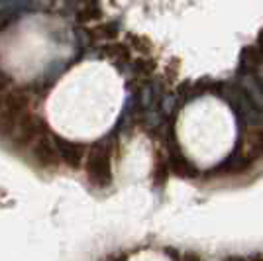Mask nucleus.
<instances>
[{"mask_svg": "<svg viewBox=\"0 0 263 261\" xmlns=\"http://www.w3.org/2000/svg\"><path fill=\"white\" fill-rule=\"evenodd\" d=\"M85 173L92 187L108 189L112 183V150L108 143H97L88 147Z\"/></svg>", "mask_w": 263, "mask_h": 261, "instance_id": "obj_1", "label": "nucleus"}, {"mask_svg": "<svg viewBox=\"0 0 263 261\" xmlns=\"http://www.w3.org/2000/svg\"><path fill=\"white\" fill-rule=\"evenodd\" d=\"M45 134H49V130H47V124L44 122V118L30 110L16 124L14 136L10 138L12 147L18 150V152H30L33 145L44 138Z\"/></svg>", "mask_w": 263, "mask_h": 261, "instance_id": "obj_2", "label": "nucleus"}, {"mask_svg": "<svg viewBox=\"0 0 263 261\" xmlns=\"http://www.w3.org/2000/svg\"><path fill=\"white\" fill-rule=\"evenodd\" d=\"M30 153H32L33 157V163L37 165L40 169H44V171H55L61 165L59 152H57V143L47 134L33 145L32 150H30Z\"/></svg>", "mask_w": 263, "mask_h": 261, "instance_id": "obj_3", "label": "nucleus"}, {"mask_svg": "<svg viewBox=\"0 0 263 261\" xmlns=\"http://www.w3.org/2000/svg\"><path fill=\"white\" fill-rule=\"evenodd\" d=\"M57 152L59 159L71 171H79L81 167H85L87 161L88 147L79 142H69V140H57Z\"/></svg>", "mask_w": 263, "mask_h": 261, "instance_id": "obj_4", "label": "nucleus"}, {"mask_svg": "<svg viewBox=\"0 0 263 261\" xmlns=\"http://www.w3.org/2000/svg\"><path fill=\"white\" fill-rule=\"evenodd\" d=\"M167 157H169L171 173H175L177 177H181V179H195V177H198V169L186 159L179 147H173Z\"/></svg>", "mask_w": 263, "mask_h": 261, "instance_id": "obj_5", "label": "nucleus"}, {"mask_svg": "<svg viewBox=\"0 0 263 261\" xmlns=\"http://www.w3.org/2000/svg\"><path fill=\"white\" fill-rule=\"evenodd\" d=\"M171 175V167H169V157L163 152L155 153V161H154V183L157 187H163L167 183Z\"/></svg>", "mask_w": 263, "mask_h": 261, "instance_id": "obj_6", "label": "nucleus"}, {"mask_svg": "<svg viewBox=\"0 0 263 261\" xmlns=\"http://www.w3.org/2000/svg\"><path fill=\"white\" fill-rule=\"evenodd\" d=\"M102 16H104V12L99 4H83V6H79L75 18L79 24H95L97 26L102 22Z\"/></svg>", "mask_w": 263, "mask_h": 261, "instance_id": "obj_7", "label": "nucleus"}, {"mask_svg": "<svg viewBox=\"0 0 263 261\" xmlns=\"http://www.w3.org/2000/svg\"><path fill=\"white\" fill-rule=\"evenodd\" d=\"M88 32H90V35L95 40H99V42H110V40H116L118 38L120 30H118V26L114 22H100L95 28H90Z\"/></svg>", "mask_w": 263, "mask_h": 261, "instance_id": "obj_8", "label": "nucleus"}, {"mask_svg": "<svg viewBox=\"0 0 263 261\" xmlns=\"http://www.w3.org/2000/svg\"><path fill=\"white\" fill-rule=\"evenodd\" d=\"M126 44H128V47H130L132 51L140 53L142 57H149L152 51H154L152 42L145 35H140V33H128V42Z\"/></svg>", "mask_w": 263, "mask_h": 261, "instance_id": "obj_9", "label": "nucleus"}, {"mask_svg": "<svg viewBox=\"0 0 263 261\" xmlns=\"http://www.w3.org/2000/svg\"><path fill=\"white\" fill-rule=\"evenodd\" d=\"M104 53L112 61H118V63L132 61V49L128 47V44H108L106 49H104Z\"/></svg>", "mask_w": 263, "mask_h": 261, "instance_id": "obj_10", "label": "nucleus"}, {"mask_svg": "<svg viewBox=\"0 0 263 261\" xmlns=\"http://www.w3.org/2000/svg\"><path fill=\"white\" fill-rule=\"evenodd\" d=\"M154 71H155V63L152 59H147V57H142L140 61L134 63V73H136V75L147 77V75H152Z\"/></svg>", "mask_w": 263, "mask_h": 261, "instance_id": "obj_11", "label": "nucleus"}, {"mask_svg": "<svg viewBox=\"0 0 263 261\" xmlns=\"http://www.w3.org/2000/svg\"><path fill=\"white\" fill-rule=\"evenodd\" d=\"M259 155H263V128H261V130H257V134L253 136L250 159H252V157H259Z\"/></svg>", "mask_w": 263, "mask_h": 261, "instance_id": "obj_12", "label": "nucleus"}, {"mask_svg": "<svg viewBox=\"0 0 263 261\" xmlns=\"http://www.w3.org/2000/svg\"><path fill=\"white\" fill-rule=\"evenodd\" d=\"M10 88H12L10 75H8L6 71H2V69H0V97H2V95H6Z\"/></svg>", "mask_w": 263, "mask_h": 261, "instance_id": "obj_13", "label": "nucleus"}, {"mask_svg": "<svg viewBox=\"0 0 263 261\" xmlns=\"http://www.w3.org/2000/svg\"><path fill=\"white\" fill-rule=\"evenodd\" d=\"M183 261H202V257L195 251H186V253H183Z\"/></svg>", "mask_w": 263, "mask_h": 261, "instance_id": "obj_14", "label": "nucleus"}, {"mask_svg": "<svg viewBox=\"0 0 263 261\" xmlns=\"http://www.w3.org/2000/svg\"><path fill=\"white\" fill-rule=\"evenodd\" d=\"M224 261H248V259L241 257V255H228V257H224Z\"/></svg>", "mask_w": 263, "mask_h": 261, "instance_id": "obj_15", "label": "nucleus"}]
</instances>
